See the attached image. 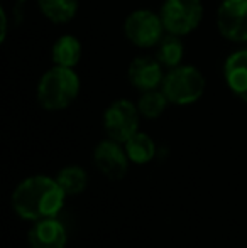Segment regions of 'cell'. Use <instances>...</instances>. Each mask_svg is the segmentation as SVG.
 <instances>
[{
  "instance_id": "cell-14",
  "label": "cell",
  "mask_w": 247,
  "mask_h": 248,
  "mask_svg": "<svg viewBox=\"0 0 247 248\" xmlns=\"http://www.w3.org/2000/svg\"><path fill=\"white\" fill-rule=\"evenodd\" d=\"M129 160L134 164H148L156 155V144L148 134L137 132L124 144Z\"/></svg>"
},
{
  "instance_id": "cell-16",
  "label": "cell",
  "mask_w": 247,
  "mask_h": 248,
  "mask_svg": "<svg viewBox=\"0 0 247 248\" xmlns=\"http://www.w3.org/2000/svg\"><path fill=\"white\" fill-rule=\"evenodd\" d=\"M56 181L66 196H75V194H80L86 189L88 174L80 166H66L58 172Z\"/></svg>"
},
{
  "instance_id": "cell-10",
  "label": "cell",
  "mask_w": 247,
  "mask_h": 248,
  "mask_svg": "<svg viewBox=\"0 0 247 248\" xmlns=\"http://www.w3.org/2000/svg\"><path fill=\"white\" fill-rule=\"evenodd\" d=\"M29 248H65L68 236L66 230L58 219L46 218L36 221L27 235Z\"/></svg>"
},
{
  "instance_id": "cell-18",
  "label": "cell",
  "mask_w": 247,
  "mask_h": 248,
  "mask_svg": "<svg viewBox=\"0 0 247 248\" xmlns=\"http://www.w3.org/2000/svg\"><path fill=\"white\" fill-rule=\"evenodd\" d=\"M0 20H2V26H0V41L3 43V41L7 39V31H9L7 29V27H9L7 26V14L3 9L0 10Z\"/></svg>"
},
{
  "instance_id": "cell-9",
  "label": "cell",
  "mask_w": 247,
  "mask_h": 248,
  "mask_svg": "<svg viewBox=\"0 0 247 248\" xmlns=\"http://www.w3.org/2000/svg\"><path fill=\"white\" fill-rule=\"evenodd\" d=\"M165 66L158 61V58H149V56H141V58L132 59L129 64L127 76L129 81L134 88L141 92H149V90H158L163 85Z\"/></svg>"
},
{
  "instance_id": "cell-2",
  "label": "cell",
  "mask_w": 247,
  "mask_h": 248,
  "mask_svg": "<svg viewBox=\"0 0 247 248\" xmlns=\"http://www.w3.org/2000/svg\"><path fill=\"white\" fill-rule=\"evenodd\" d=\"M80 93V78L73 68L56 66L48 69L37 83V101L48 111L68 108Z\"/></svg>"
},
{
  "instance_id": "cell-1",
  "label": "cell",
  "mask_w": 247,
  "mask_h": 248,
  "mask_svg": "<svg viewBox=\"0 0 247 248\" xmlns=\"http://www.w3.org/2000/svg\"><path fill=\"white\" fill-rule=\"evenodd\" d=\"M65 196L56 179L33 176L24 179L12 193V208L20 218L39 221L54 218L65 204Z\"/></svg>"
},
{
  "instance_id": "cell-13",
  "label": "cell",
  "mask_w": 247,
  "mask_h": 248,
  "mask_svg": "<svg viewBox=\"0 0 247 248\" xmlns=\"http://www.w3.org/2000/svg\"><path fill=\"white\" fill-rule=\"evenodd\" d=\"M43 16L54 24H66L78 12V0H37Z\"/></svg>"
},
{
  "instance_id": "cell-17",
  "label": "cell",
  "mask_w": 247,
  "mask_h": 248,
  "mask_svg": "<svg viewBox=\"0 0 247 248\" xmlns=\"http://www.w3.org/2000/svg\"><path fill=\"white\" fill-rule=\"evenodd\" d=\"M168 98L163 93V90H149V92H142L141 98L137 101L139 113L144 118H158L165 113L166 107H168Z\"/></svg>"
},
{
  "instance_id": "cell-15",
  "label": "cell",
  "mask_w": 247,
  "mask_h": 248,
  "mask_svg": "<svg viewBox=\"0 0 247 248\" xmlns=\"http://www.w3.org/2000/svg\"><path fill=\"white\" fill-rule=\"evenodd\" d=\"M156 47H158L156 58H158V61L161 62L165 68L173 69L181 64L185 47H183V43H181V39H180V36L168 34V36H165L159 41V44Z\"/></svg>"
},
{
  "instance_id": "cell-12",
  "label": "cell",
  "mask_w": 247,
  "mask_h": 248,
  "mask_svg": "<svg viewBox=\"0 0 247 248\" xmlns=\"http://www.w3.org/2000/svg\"><path fill=\"white\" fill-rule=\"evenodd\" d=\"M53 61L56 66L75 68L82 59V44L75 36H61L53 46Z\"/></svg>"
},
{
  "instance_id": "cell-4",
  "label": "cell",
  "mask_w": 247,
  "mask_h": 248,
  "mask_svg": "<svg viewBox=\"0 0 247 248\" xmlns=\"http://www.w3.org/2000/svg\"><path fill=\"white\" fill-rule=\"evenodd\" d=\"M168 34L186 36L200 26L203 5L200 0H165L159 12Z\"/></svg>"
},
{
  "instance_id": "cell-6",
  "label": "cell",
  "mask_w": 247,
  "mask_h": 248,
  "mask_svg": "<svg viewBox=\"0 0 247 248\" xmlns=\"http://www.w3.org/2000/svg\"><path fill=\"white\" fill-rule=\"evenodd\" d=\"M139 108L129 100H117L103 113V128L109 139L125 144L139 128Z\"/></svg>"
},
{
  "instance_id": "cell-8",
  "label": "cell",
  "mask_w": 247,
  "mask_h": 248,
  "mask_svg": "<svg viewBox=\"0 0 247 248\" xmlns=\"http://www.w3.org/2000/svg\"><path fill=\"white\" fill-rule=\"evenodd\" d=\"M93 162L103 176L112 181H120L127 174L129 157L125 154V149L120 147L119 142L112 139L102 140L97 145L93 150Z\"/></svg>"
},
{
  "instance_id": "cell-5",
  "label": "cell",
  "mask_w": 247,
  "mask_h": 248,
  "mask_svg": "<svg viewBox=\"0 0 247 248\" xmlns=\"http://www.w3.org/2000/svg\"><path fill=\"white\" fill-rule=\"evenodd\" d=\"M165 24L159 14L148 9L131 12L124 20V34L134 46L148 49L159 44L165 34Z\"/></svg>"
},
{
  "instance_id": "cell-3",
  "label": "cell",
  "mask_w": 247,
  "mask_h": 248,
  "mask_svg": "<svg viewBox=\"0 0 247 248\" xmlns=\"http://www.w3.org/2000/svg\"><path fill=\"white\" fill-rule=\"evenodd\" d=\"M205 76L195 66H176L165 75L161 90L169 103L191 105L205 93Z\"/></svg>"
},
{
  "instance_id": "cell-7",
  "label": "cell",
  "mask_w": 247,
  "mask_h": 248,
  "mask_svg": "<svg viewBox=\"0 0 247 248\" xmlns=\"http://www.w3.org/2000/svg\"><path fill=\"white\" fill-rule=\"evenodd\" d=\"M217 29L232 43H247V0H222L217 10Z\"/></svg>"
},
{
  "instance_id": "cell-11",
  "label": "cell",
  "mask_w": 247,
  "mask_h": 248,
  "mask_svg": "<svg viewBox=\"0 0 247 248\" xmlns=\"http://www.w3.org/2000/svg\"><path fill=\"white\" fill-rule=\"evenodd\" d=\"M224 78L229 90L247 103V49L229 54L224 64Z\"/></svg>"
}]
</instances>
